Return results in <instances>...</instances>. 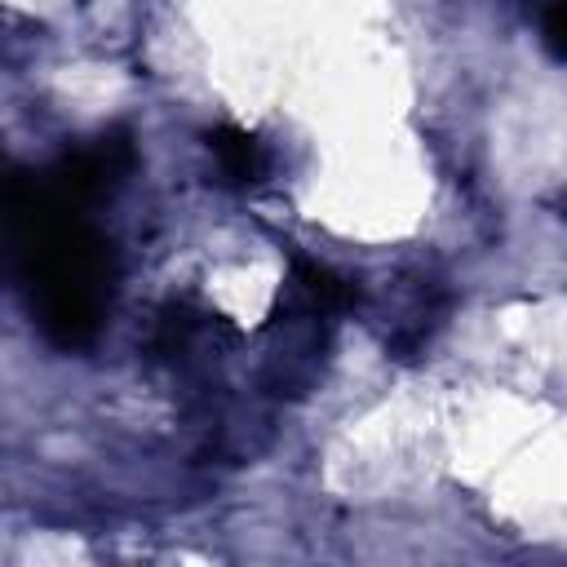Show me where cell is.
<instances>
[{"mask_svg":"<svg viewBox=\"0 0 567 567\" xmlns=\"http://www.w3.org/2000/svg\"><path fill=\"white\" fill-rule=\"evenodd\" d=\"M213 155L221 159V168H226V177H235V182H257L261 173H266V155H261V146L244 133V128H217L213 137Z\"/></svg>","mask_w":567,"mask_h":567,"instance_id":"cell-1","label":"cell"},{"mask_svg":"<svg viewBox=\"0 0 567 567\" xmlns=\"http://www.w3.org/2000/svg\"><path fill=\"white\" fill-rule=\"evenodd\" d=\"M540 31H545V44H549L558 58H567V0H554V4L545 9Z\"/></svg>","mask_w":567,"mask_h":567,"instance_id":"cell-3","label":"cell"},{"mask_svg":"<svg viewBox=\"0 0 567 567\" xmlns=\"http://www.w3.org/2000/svg\"><path fill=\"white\" fill-rule=\"evenodd\" d=\"M297 279L306 284V292L319 301V306H350L354 301V288L341 284L332 270L315 266V261H297Z\"/></svg>","mask_w":567,"mask_h":567,"instance_id":"cell-2","label":"cell"}]
</instances>
